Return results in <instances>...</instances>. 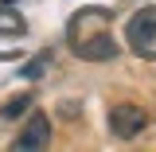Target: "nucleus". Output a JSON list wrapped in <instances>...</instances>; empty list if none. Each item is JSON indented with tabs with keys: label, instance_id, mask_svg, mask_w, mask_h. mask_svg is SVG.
<instances>
[{
	"label": "nucleus",
	"instance_id": "1",
	"mask_svg": "<svg viewBox=\"0 0 156 152\" xmlns=\"http://www.w3.org/2000/svg\"><path fill=\"white\" fill-rule=\"evenodd\" d=\"M66 39L70 51L86 62H109L117 58V39L109 31V12L105 8H82L66 23Z\"/></svg>",
	"mask_w": 156,
	"mask_h": 152
},
{
	"label": "nucleus",
	"instance_id": "2",
	"mask_svg": "<svg viewBox=\"0 0 156 152\" xmlns=\"http://www.w3.org/2000/svg\"><path fill=\"white\" fill-rule=\"evenodd\" d=\"M105 125H109V133L117 140H133V136L144 133L148 113L140 105H133V101H117V105H109V113H105Z\"/></svg>",
	"mask_w": 156,
	"mask_h": 152
},
{
	"label": "nucleus",
	"instance_id": "3",
	"mask_svg": "<svg viewBox=\"0 0 156 152\" xmlns=\"http://www.w3.org/2000/svg\"><path fill=\"white\" fill-rule=\"evenodd\" d=\"M125 39L140 58H156V8H144V12H133L129 16V27H125Z\"/></svg>",
	"mask_w": 156,
	"mask_h": 152
},
{
	"label": "nucleus",
	"instance_id": "4",
	"mask_svg": "<svg viewBox=\"0 0 156 152\" xmlns=\"http://www.w3.org/2000/svg\"><path fill=\"white\" fill-rule=\"evenodd\" d=\"M51 144V121L47 113H31L27 125L16 133V148H47Z\"/></svg>",
	"mask_w": 156,
	"mask_h": 152
},
{
	"label": "nucleus",
	"instance_id": "5",
	"mask_svg": "<svg viewBox=\"0 0 156 152\" xmlns=\"http://www.w3.org/2000/svg\"><path fill=\"white\" fill-rule=\"evenodd\" d=\"M0 27H8L12 35H23V19H20L12 8H0Z\"/></svg>",
	"mask_w": 156,
	"mask_h": 152
},
{
	"label": "nucleus",
	"instance_id": "6",
	"mask_svg": "<svg viewBox=\"0 0 156 152\" xmlns=\"http://www.w3.org/2000/svg\"><path fill=\"white\" fill-rule=\"evenodd\" d=\"M43 66H51V55H39L31 66H27V78H35V74H43Z\"/></svg>",
	"mask_w": 156,
	"mask_h": 152
},
{
	"label": "nucleus",
	"instance_id": "7",
	"mask_svg": "<svg viewBox=\"0 0 156 152\" xmlns=\"http://www.w3.org/2000/svg\"><path fill=\"white\" fill-rule=\"evenodd\" d=\"M20 109H27V97H16V101H12V105H4V113H8V117H16Z\"/></svg>",
	"mask_w": 156,
	"mask_h": 152
}]
</instances>
